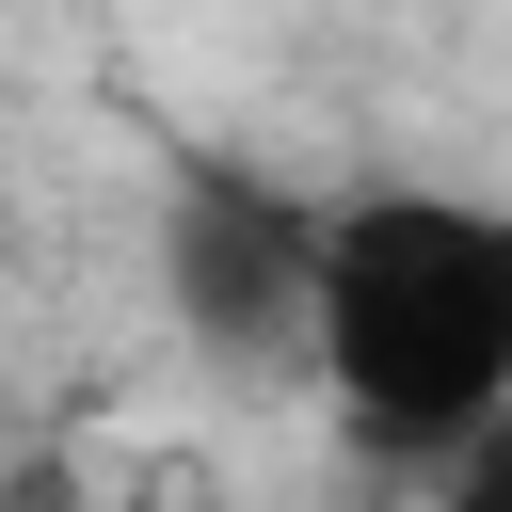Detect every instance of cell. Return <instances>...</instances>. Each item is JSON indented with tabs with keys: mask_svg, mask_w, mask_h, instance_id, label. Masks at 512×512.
I'll return each instance as SVG.
<instances>
[{
	"mask_svg": "<svg viewBox=\"0 0 512 512\" xmlns=\"http://www.w3.org/2000/svg\"><path fill=\"white\" fill-rule=\"evenodd\" d=\"M416 480H432L416 512H512V416H480V432H464L448 464H416Z\"/></svg>",
	"mask_w": 512,
	"mask_h": 512,
	"instance_id": "obj_3",
	"label": "cell"
},
{
	"mask_svg": "<svg viewBox=\"0 0 512 512\" xmlns=\"http://www.w3.org/2000/svg\"><path fill=\"white\" fill-rule=\"evenodd\" d=\"M320 208L336 192H288L240 144L176 160V192H160V320L224 384H288L304 368V336H320Z\"/></svg>",
	"mask_w": 512,
	"mask_h": 512,
	"instance_id": "obj_2",
	"label": "cell"
},
{
	"mask_svg": "<svg viewBox=\"0 0 512 512\" xmlns=\"http://www.w3.org/2000/svg\"><path fill=\"white\" fill-rule=\"evenodd\" d=\"M320 416L368 464H448L480 416H512V192L368 176L320 208Z\"/></svg>",
	"mask_w": 512,
	"mask_h": 512,
	"instance_id": "obj_1",
	"label": "cell"
},
{
	"mask_svg": "<svg viewBox=\"0 0 512 512\" xmlns=\"http://www.w3.org/2000/svg\"><path fill=\"white\" fill-rule=\"evenodd\" d=\"M0 512H80V464H64V448H32V464H0Z\"/></svg>",
	"mask_w": 512,
	"mask_h": 512,
	"instance_id": "obj_4",
	"label": "cell"
}]
</instances>
